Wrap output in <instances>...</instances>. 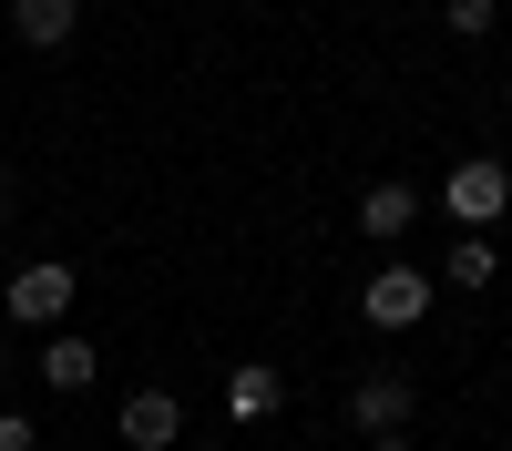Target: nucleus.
<instances>
[{"label":"nucleus","mask_w":512,"mask_h":451,"mask_svg":"<svg viewBox=\"0 0 512 451\" xmlns=\"http://www.w3.org/2000/svg\"><path fill=\"white\" fill-rule=\"evenodd\" d=\"M431 298H441V277H420V267H379V277L359 287L369 328H420V318H431Z\"/></svg>","instance_id":"nucleus-2"},{"label":"nucleus","mask_w":512,"mask_h":451,"mask_svg":"<svg viewBox=\"0 0 512 451\" xmlns=\"http://www.w3.org/2000/svg\"><path fill=\"white\" fill-rule=\"evenodd\" d=\"M369 451H410V441H369Z\"/></svg>","instance_id":"nucleus-13"},{"label":"nucleus","mask_w":512,"mask_h":451,"mask_svg":"<svg viewBox=\"0 0 512 451\" xmlns=\"http://www.w3.org/2000/svg\"><path fill=\"white\" fill-rule=\"evenodd\" d=\"M410 216H420L410 185H369V195H359V226H369V236H410Z\"/></svg>","instance_id":"nucleus-9"},{"label":"nucleus","mask_w":512,"mask_h":451,"mask_svg":"<svg viewBox=\"0 0 512 451\" xmlns=\"http://www.w3.org/2000/svg\"><path fill=\"white\" fill-rule=\"evenodd\" d=\"M205 451H226V441H205Z\"/></svg>","instance_id":"nucleus-16"},{"label":"nucleus","mask_w":512,"mask_h":451,"mask_svg":"<svg viewBox=\"0 0 512 451\" xmlns=\"http://www.w3.org/2000/svg\"><path fill=\"white\" fill-rule=\"evenodd\" d=\"M93 339H41V380H52V390H93Z\"/></svg>","instance_id":"nucleus-7"},{"label":"nucleus","mask_w":512,"mask_h":451,"mask_svg":"<svg viewBox=\"0 0 512 451\" xmlns=\"http://www.w3.org/2000/svg\"><path fill=\"white\" fill-rule=\"evenodd\" d=\"M11 31L31 52H52V41H72V0H11Z\"/></svg>","instance_id":"nucleus-8"},{"label":"nucleus","mask_w":512,"mask_h":451,"mask_svg":"<svg viewBox=\"0 0 512 451\" xmlns=\"http://www.w3.org/2000/svg\"><path fill=\"white\" fill-rule=\"evenodd\" d=\"M297 451H318V441H297Z\"/></svg>","instance_id":"nucleus-15"},{"label":"nucleus","mask_w":512,"mask_h":451,"mask_svg":"<svg viewBox=\"0 0 512 451\" xmlns=\"http://www.w3.org/2000/svg\"><path fill=\"white\" fill-rule=\"evenodd\" d=\"M441 21H451L461 41H482V31H492V0H441Z\"/></svg>","instance_id":"nucleus-11"},{"label":"nucleus","mask_w":512,"mask_h":451,"mask_svg":"<svg viewBox=\"0 0 512 451\" xmlns=\"http://www.w3.org/2000/svg\"><path fill=\"white\" fill-rule=\"evenodd\" d=\"M277 410H287V369L277 359H246L236 380H226V421L246 431V421H277Z\"/></svg>","instance_id":"nucleus-4"},{"label":"nucleus","mask_w":512,"mask_h":451,"mask_svg":"<svg viewBox=\"0 0 512 451\" xmlns=\"http://www.w3.org/2000/svg\"><path fill=\"white\" fill-rule=\"evenodd\" d=\"M62 308H72V267H62V257H31V267L11 277V318H21V328H52Z\"/></svg>","instance_id":"nucleus-3"},{"label":"nucleus","mask_w":512,"mask_h":451,"mask_svg":"<svg viewBox=\"0 0 512 451\" xmlns=\"http://www.w3.org/2000/svg\"><path fill=\"white\" fill-rule=\"evenodd\" d=\"M175 431H185V410L164 400V390H134V400H123V441H134V451H164Z\"/></svg>","instance_id":"nucleus-6"},{"label":"nucleus","mask_w":512,"mask_h":451,"mask_svg":"<svg viewBox=\"0 0 512 451\" xmlns=\"http://www.w3.org/2000/svg\"><path fill=\"white\" fill-rule=\"evenodd\" d=\"M441 277H451V287H492V277H502V257H492V246H482V236H461Z\"/></svg>","instance_id":"nucleus-10"},{"label":"nucleus","mask_w":512,"mask_h":451,"mask_svg":"<svg viewBox=\"0 0 512 451\" xmlns=\"http://www.w3.org/2000/svg\"><path fill=\"white\" fill-rule=\"evenodd\" d=\"M349 421L359 431H400L410 421V380H400V369H369V380L349 390Z\"/></svg>","instance_id":"nucleus-5"},{"label":"nucleus","mask_w":512,"mask_h":451,"mask_svg":"<svg viewBox=\"0 0 512 451\" xmlns=\"http://www.w3.org/2000/svg\"><path fill=\"white\" fill-rule=\"evenodd\" d=\"M441 205H451V226H461V236H482V226L502 216V205H512V175H502L492 154H472V164H451V185H441Z\"/></svg>","instance_id":"nucleus-1"},{"label":"nucleus","mask_w":512,"mask_h":451,"mask_svg":"<svg viewBox=\"0 0 512 451\" xmlns=\"http://www.w3.org/2000/svg\"><path fill=\"white\" fill-rule=\"evenodd\" d=\"M0 451H41V431L21 421V410H0Z\"/></svg>","instance_id":"nucleus-12"},{"label":"nucleus","mask_w":512,"mask_h":451,"mask_svg":"<svg viewBox=\"0 0 512 451\" xmlns=\"http://www.w3.org/2000/svg\"><path fill=\"white\" fill-rule=\"evenodd\" d=\"M0 216H11V185H0Z\"/></svg>","instance_id":"nucleus-14"}]
</instances>
